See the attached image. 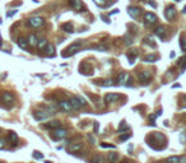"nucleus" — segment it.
Returning a JSON list of instances; mask_svg holds the SVG:
<instances>
[{
	"instance_id": "obj_37",
	"label": "nucleus",
	"mask_w": 186,
	"mask_h": 163,
	"mask_svg": "<svg viewBox=\"0 0 186 163\" xmlns=\"http://www.w3.org/2000/svg\"><path fill=\"white\" fill-rule=\"evenodd\" d=\"M6 145V139H0V149H4Z\"/></svg>"
},
{
	"instance_id": "obj_13",
	"label": "nucleus",
	"mask_w": 186,
	"mask_h": 163,
	"mask_svg": "<svg viewBox=\"0 0 186 163\" xmlns=\"http://www.w3.org/2000/svg\"><path fill=\"white\" fill-rule=\"evenodd\" d=\"M83 149V143H73V144L69 145V152H81Z\"/></svg>"
},
{
	"instance_id": "obj_14",
	"label": "nucleus",
	"mask_w": 186,
	"mask_h": 163,
	"mask_svg": "<svg viewBox=\"0 0 186 163\" xmlns=\"http://www.w3.org/2000/svg\"><path fill=\"white\" fill-rule=\"evenodd\" d=\"M43 51L46 52V55H47V56H50V57H51V56H52V57L55 56V47H54V45H52V43H47Z\"/></svg>"
},
{
	"instance_id": "obj_1",
	"label": "nucleus",
	"mask_w": 186,
	"mask_h": 163,
	"mask_svg": "<svg viewBox=\"0 0 186 163\" xmlns=\"http://www.w3.org/2000/svg\"><path fill=\"white\" fill-rule=\"evenodd\" d=\"M28 24H30L32 28H40L45 24V19L42 17H32L28 19Z\"/></svg>"
},
{
	"instance_id": "obj_45",
	"label": "nucleus",
	"mask_w": 186,
	"mask_h": 163,
	"mask_svg": "<svg viewBox=\"0 0 186 163\" xmlns=\"http://www.w3.org/2000/svg\"><path fill=\"white\" fill-rule=\"evenodd\" d=\"M149 119L152 120V121H153V120H156V115H150V116H149Z\"/></svg>"
},
{
	"instance_id": "obj_21",
	"label": "nucleus",
	"mask_w": 186,
	"mask_h": 163,
	"mask_svg": "<svg viewBox=\"0 0 186 163\" xmlns=\"http://www.w3.org/2000/svg\"><path fill=\"white\" fill-rule=\"evenodd\" d=\"M166 163H181V157L178 155H171L166 159Z\"/></svg>"
},
{
	"instance_id": "obj_23",
	"label": "nucleus",
	"mask_w": 186,
	"mask_h": 163,
	"mask_svg": "<svg viewBox=\"0 0 186 163\" xmlns=\"http://www.w3.org/2000/svg\"><path fill=\"white\" fill-rule=\"evenodd\" d=\"M8 139H9V142L14 143V144H15V143H18V135L14 131H10V133L8 134Z\"/></svg>"
},
{
	"instance_id": "obj_50",
	"label": "nucleus",
	"mask_w": 186,
	"mask_h": 163,
	"mask_svg": "<svg viewBox=\"0 0 186 163\" xmlns=\"http://www.w3.org/2000/svg\"><path fill=\"white\" fill-rule=\"evenodd\" d=\"M0 163H3V162H0Z\"/></svg>"
},
{
	"instance_id": "obj_10",
	"label": "nucleus",
	"mask_w": 186,
	"mask_h": 163,
	"mask_svg": "<svg viewBox=\"0 0 186 163\" xmlns=\"http://www.w3.org/2000/svg\"><path fill=\"white\" fill-rule=\"evenodd\" d=\"M120 98L121 96L117 93H107L105 96V102L106 103H112V102H117Z\"/></svg>"
},
{
	"instance_id": "obj_7",
	"label": "nucleus",
	"mask_w": 186,
	"mask_h": 163,
	"mask_svg": "<svg viewBox=\"0 0 186 163\" xmlns=\"http://www.w3.org/2000/svg\"><path fill=\"white\" fill-rule=\"evenodd\" d=\"M49 116H50V113L45 112V111H34L33 112V117H34V120H37V121H45V120L49 119Z\"/></svg>"
},
{
	"instance_id": "obj_28",
	"label": "nucleus",
	"mask_w": 186,
	"mask_h": 163,
	"mask_svg": "<svg viewBox=\"0 0 186 163\" xmlns=\"http://www.w3.org/2000/svg\"><path fill=\"white\" fill-rule=\"evenodd\" d=\"M136 56H138V50H135V52H129L127 54V59H129L130 64L134 63V60L136 59Z\"/></svg>"
},
{
	"instance_id": "obj_25",
	"label": "nucleus",
	"mask_w": 186,
	"mask_h": 163,
	"mask_svg": "<svg viewBox=\"0 0 186 163\" xmlns=\"http://www.w3.org/2000/svg\"><path fill=\"white\" fill-rule=\"evenodd\" d=\"M18 46L21 47L22 50H27V47H28V42L24 40V38H19V40H18Z\"/></svg>"
},
{
	"instance_id": "obj_39",
	"label": "nucleus",
	"mask_w": 186,
	"mask_h": 163,
	"mask_svg": "<svg viewBox=\"0 0 186 163\" xmlns=\"http://www.w3.org/2000/svg\"><path fill=\"white\" fill-rule=\"evenodd\" d=\"M101 148H115L112 144H105V143H102L101 144Z\"/></svg>"
},
{
	"instance_id": "obj_31",
	"label": "nucleus",
	"mask_w": 186,
	"mask_h": 163,
	"mask_svg": "<svg viewBox=\"0 0 186 163\" xmlns=\"http://www.w3.org/2000/svg\"><path fill=\"white\" fill-rule=\"evenodd\" d=\"M178 64L181 65V69H182V70H185V69H186V56L182 57L180 61H178Z\"/></svg>"
},
{
	"instance_id": "obj_12",
	"label": "nucleus",
	"mask_w": 186,
	"mask_h": 163,
	"mask_svg": "<svg viewBox=\"0 0 186 163\" xmlns=\"http://www.w3.org/2000/svg\"><path fill=\"white\" fill-rule=\"evenodd\" d=\"M69 4L76 12H82L83 10V3H82V0H69Z\"/></svg>"
},
{
	"instance_id": "obj_2",
	"label": "nucleus",
	"mask_w": 186,
	"mask_h": 163,
	"mask_svg": "<svg viewBox=\"0 0 186 163\" xmlns=\"http://www.w3.org/2000/svg\"><path fill=\"white\" fill-rule=\"evenodd\" d=\"M52 136L55 140H63V139H65L66 136H68V130H65V129H55L54 130V133H52Z\"/></svg>"
},
{
	"instance_id": "obj_16",
	"label": "nucleus",
	"mask_w": 186,
	"mask_h": 163,
	"mask_svg": "<svg viewBox=\"0 0 186 163\" xmlns=\"http://www.w3.org/2000/svg\"><path fill=\"white\" fill-rule=\"evenodd\" d=\"M69 103L72 105L73 110H81V108H82V105L79 103V101L76 100V97H73V98H70V100H69Z\"/></svg>"
},
{
	"instance_id": "obj_48",
	"label": "nucleus",
	"mask_w": 186,
	"mask_h": 163,
	"mask_svg": "<svg viewBox=\"0 0 186 163\" xmlns=\"http://www.w3.org/2000/svg\"><path fill=\"white\" fill-rule=\"evenodd\" d=\"M123 163H127V162H123Z\"/></svg>"
},
{
	"instance_id": "obj_5",
	"label": "nucleus",
	"mask_w": 186,
	"mask_h": 163,
	"mask_svg": "<svg viewBox=\"0 0 186 163\" xmlns=\"http://www.w3.org/2000/svg\"><path fill=\"white\" fill-rule=\"evenodd\" d=\"M150 79H152V74H150V72H148V70H144V72H142L139 74V82L142 83V84H148V83L150 82Z\"/></svg>"
},
{
	"instance_id": "obj_20",
	"label": "nucleus",
	"mask_w": 186,
	"mask_h": 163,
	"mask_svg": "<svg viewBox=\"0 0 186 163\" xmlns=\"http://www.w3.org/2000/svg\"><path fill=\"white\" fill-rule=\"evenodd\" d=\"M63 31H65V32H68V33H73L74 32V25H73L72 23H64L63 24Z\"/></svg>"
},
{
	"instance_id": "obj_41",
	"label": "nucleus",
	"mask_w": 186,
	"mask_h": 163,
	"mask_svg": "<svg viewBox=\"0 0 186 163\" xmlns=\"http://www.w3.org/2000/svg\"><path fill=\"white\" fill-rule=\"evenodd\" d=\"M148 3H149L150 6H153V8H157V4H156L154 1H152V0H148Z\"/></svg>"
},
{
	"instance_id": "obj_18",
	"label": "nucleus",
	"mask_w": 186,
	"mask_h": 163,
	"mask_svg": "<svg viewBox=\"0 0 186 163\" xmlns=\"http://www.w3.org/2000/svg\"><path fill=\"white\" fill-rule=\"evenodd\" d=\"M126 78H127V74H126V72H121L120 74H118L116 76V82H117V84H123V83L126 80Z\"/></svg>"
},
{
	"instance_id": "obj_15",
	"label": "nucleus",
	"mask_w": 186,
	"mask_h": 163,
	"mask_svg": "<svg viewBox=\"0 0 186 163\" xmlns=\"http://www.w3.org/2000/svg\"><path fill=\"white\" fill-rule=\"evenodd\" d=\"M1 101L5 102V103H13L14 97H13L12 93H9V92H4V93L1 94Z\"/></svg>"
},
{
	"instance_id": "obj_24",
	"label": "nucleus",
	"mask_w": 186,
	"mask_h": 163,
	"mask_svg": "<svg viewBox=\"0 0 186 163\" xmlns=\"http://www.w3.org/2000/svg\"><path fill=\"white\" fill-rule=\"evenodd\" d=\"M143 60L145 63H154V61L158 60V56H156V55H145Z\"/></svg>"
},
{
	"instance_id": "obj_47",
	"label": "nucleus",
	"mask_w": 186,
	"mask_h": 163,
	"mask_svg": "<svg viewBox=\"0 0 186 163\" xmlns=\"http://www.w3.org/2000/svg\"><path fill=\"white\" fill-rule=\"evenodd\" d=\"M182 13H184V14H185V13H186V5L184 6V9H182Z\"/></svg>"
},
{
	"instance_id": "obj_33",
	"label": "nucleus",
	"mask_w": 186,
	"mask_h": 163,
	"mask_svg": "<svg viewBox=\"0 0 186 163\" xmlns=\"http://www.w3.org/2000/svg\"><path fill=\"white\" fill-rule=\"evenodd\" d=\"M94 49H97L99 51H107L108 47L106 46V45H97V46H94Z\"/></svg>"
},
{
	"instance_id": "obj_35",
	"label": "nucleus",
	"mask_w": 186,
	"mask_h": 163,
	"mask_svg": "<svg viewBox=\"0 0 186 163\" xmlns=\"http://www.w3.org/2000/svg\"><path fill=\"white\" fill-rule=\"evenodd\" d=\"M87 139H88V142L91 143V144H94V143H96V138L92 135V134H88V135H87Z\"/></svg>"
},
{
	"instance_id": "obj_17",
	"label": "nucleus",
	"mask_w": 186,
	"mask_h": 163,
	"mask_svg": "<svg viewBox=\"0 0 186 163\" xmlns=\"http://www.w3.org/2000/svg\"><path fill=\"white\" fill-rule=\"evenodd\" d=\"M27 42H28V45H30V46L36 47L37 43H38V38L36 37V34H30V36H28Z\"/></svg>"
},
{
	"instance_id": "obj_27",
	"label": "nucleus",
	"mask_w": 186,
	"mask_h": 163,
	"mask_svg": "<svg viewBox=\"0 0 186 163\" xmlns=\"http://www.w3.org/2000/svg\"><path fill=\"white\" fill-rule=\"evenodd\" d=\"M47 43H49V42H47V40H45V38H42V40H38L37 47H38L40 50H45V47H46Z\"/></svg>"
},
{
	"instance_id": "obj_44",
	"label": "nucleus",
	"mask_w": 186,
	"mask_h": 163,
	"mask_svg": "<svg viewBox=\"0 0 186 163\" xmlns=\"http://www.w3.org/2000/svg\"><path fill=\"white\" fill-rule=\"evenodd\" d=\"M181 142H184V140H186V135H185V134H181Z\"/></svg>"
},
{
	"instance_id": "obj_34",
	"label": "nucleus",
	"mask_w": 186,
	"mask_h": 163,
	"mask_svg": "<svg viewBox=\"0 0 186 163\" xmlns=\"http://www.w3.org/2000/svg\"><path fill=\"white\" fill-rule=\"evenodd\" d=\"M33 157L37 158V159H42V158H43V154H42V153H40L38 151H34V152H33Z\"/></svg>"
},
{
	"instance_id": "obj_11",
	"label": "nucleus",
	"mask_w": 186,
	"mask_h": 163,
	"mask_svg": "<svg viewBox=\"0 0 186 163\" xmlns=\"http://www.w3.org/2000/svg\"><path fill=\"white\" fill-rule=\"evenodd\" d=\"M127 13H129V15L131 18H138L140 15V13H142V9L138 8V6H129L127 8Z\"/></svg>"
},
{
	"instance_id": "obj_32",
	"label": "nucleus",
	"mask_w": 186,
	"mask_h": 163,
	"mask_svg": "<svg viewBox=\"0 0 186 163\" xmlns=\"http://www.w3.org/2000/svg\"><path fill=\"white\" fill-rule=\"evenodd\" d=\"M102 85H103V87H111V85H114V80H112V79H107L106 82L102 83Z\"/></svg>"
},
{
	"instance_id": "obj_19",
	"label": "nucleus",
	"mask_w": 186,
	"mask_h": 163,
	"mask_svg": "<svg viewBox=\"0 0 186 163\" xmlns=\"http://www.w3.org/2000/svg\"><path fill=\"white\" fill-rule=\"evenodd\" d=\"M165 27H163V25H158V27L156 28L154 30V33L157 34V36H158L159 38H163L165 37Z\"/></svg>"
},
{
	"instance_id": "obj_9",
	"label": "nucleus",
	"mask_w": 186,
	"mask_h": 163,
	"mask_svg": "<svg viewBox=\"0 0 186 163\" xmlns=\"http://www.w3.org/2000/svg\"><path fill=\"white\" fill-rule=\"evenodd\" d=\"M57 105H59L60 110H63L64 112H72L73 111V107H72V105L69 103V101H59Z\"/></svg>"
},
{
	"instance_id": "obj_22",
	"label": "nucleus",
	"mask_w": 186,
	"mask_h": 163,
	"mask_svg": "<svg viewBox=\"0 0 186 163\" xmlns=\"http://www.w3.org/2000/svg\"><path fill=\"white\" fill-rule=\"evenodd\" d=\"M117 158H118V155H117V153H108V155H107V161L108 163H116L117 161Z\"/></svg>"
},
{
	"instance_id": "obj_38",
	"label": "nucleus",
	"mask_w": 186,
	"mask_h": 163,
	"mask_svg": "<svg viewBox=\"0 0 186 163\" xmlns=\"http://www.w3.org/2000/svg\"><path fill=\"white\" fill-rule=\"evenodd\" d=\"M129 138H130V134H125V135L120 136V140H121V142H124V140H127Z\"/></svg>"
},
{
	"instance_id": "obj_8",
	"label": "nucleus",
	"mask_w": 186,
	"mask_h": 163,
	"mask_svg": "<svg viewBox=\"0 0 186 163\" xmlns=\"http://www.w3.org/2000/svg\"><path fill=\"white\" fill-rule=\"evenodd\" d=\"M61 126V122L59 120H50L49 122H46L43 125L45 129H50V130H55V129H59Z\"/></svg>"
},
{
	"instance_id": "obj_43",
	"label": "nucleus",
	"mask_w": 186,
	"mask_h": 163,
	"mask_svg": "<svg viewBox=\"0 0 186 163\" xmlns=\"http://www.w3.org/2000/svg\"><path fill=\"white\" fill-rule=\"evenodd\" d=\"M15 13H17V10H14V12H9V13H8V17H12V15H14Z\"/></svg>"
},
{
	"instance_id": "obj_6",
	"label": "nucleus",
	"mask_w": 186,
	"mask_h": 163,
	"mask_svg": "<svg viewBox=\"0 0 186 163\" xmlns=\"http://www.w3.org/2000/svg\"><path fill=\"white\" fill-rule=\"evenodd\" d=\"M165 17H166V19H168V21H172V19L176 17V9L174 5H168L167 8H166Z\"/></svg>"
},
{
	"instance_id": "obj_26",
	"label": "nucleus",
	"mask_w": 186,
	"mask_h": 163,
	"mask_svg": "<svg viewBox=\"0 0 186 163\" xmlns=\"http://www.w3.org/2000/svg\"><path fill=\"white\" fill-rule=\"evenodd\" d=\"M91 163H105V158L102 157L101 154H96L94 157L92 158V162Z\"/></svg>"
},
{
	"instance_id": "obj_29",
	"label": "nucleus",
	"mask_w": 186,
	"mask_h": 163,
	"mask_svg": "<svg viewBox=\"0 0 186 163\" xmlns=\"http://www.w3.org/2000/svg\"><path fill=\"white\" fill-rule=\"evenodd\" d=\"M180 47L184 52H186V38H184V37L180 38Z\"/></svg>"
},
{
	"instance_id": "obj_40",
	"label": "nucleus",
	"mask_w": 186,
	"mask_h": 163,
	"mask_svg": "<svg viewBox=\"0 0 186 163\" xmlns=\"http://www.w3.org/2000/svg\"><path fill=\"white\" fill-rule=\"evenodd\" d=\"M94 3L97 5H103V3H105V0H94Z\"/></svg>"
},
{
	"instance_id": "obj_3",
	"label": "nucleus",
	"mask_w": 186,
	"mask_h": 163,
	"mask_svg": "<svg viewBox=\"0 0 186 163\" xmlns=\"http://www.w3.org/2000/svg\"><path fill=\"white\" fill-rule=\"evenodd\" d=\"M144 23L148 24V25L157 23V15L154 13H150V12L144 13Z\"/></svg>"
},
{
	"instance_id": "obj_4",
	"label": "nucleus",
	"mask_w": 186,
	"mask_h": 163,
	"mask_svg": "<svg viewBox=\"0 0 186 163\" xmlns=\"http://www.w3.org/2000/svg\"><path fill=\"white\" fill-rule=\"evenodd\" d=\"M81 46H82V43L79 42H75V43H73V45H70V46L66 49L65 51H69V52H65V54H61V55L64 56V57H69L72 54H74V52H76V50H79L81 49Z\"/></svg>"
},
{
	"instance_id": "obj_36",
	"label": "nucleus",
	"mask_w": 186,
	"mask_h": 163,
	"mask_svg": "<svg viewBox=\"0 0 186 163\" xmlns=\"http://www.w3.org/2000/svg\"><path fill=\"white\" fill-rule=\"evenodd\" d=\"M144 42H145V43H148L149 46H152V47H156V43H154V42H150V37L144 38Z\"/></svg>"
},
{
	"instance_id": "obj_42",
	"label": "nucleus",
	"mask_w": 186,
	"mask_h": 163,
	"mask_svg": "<svg viewBox=\"0 0 186 163\" xmlns=\"http://www.w3.org/2000/svg\"><path fill=\"white\" fill-rule=\"evenodd\" d=\"M98 127H99V125H98L97 121H96L94 122V133H98Z\"/></svg>"
},
{
	"instance_id": "obj_49",
	"label": "nucleus",
	"mask_w": 186,
	"mask_h": 163,
	"mask_svg": "<svg viewBox=\"0 0 186 163\" xmlns=\"http://www.w3.org/2000/svg\"><path fill=\"white\" fill-rule=\"evenodd\" d=\"M177 1H180V0H177Z\"/></svg>"
},
{
	"instance_id": "obj_46",
	"label": "nucleus",
	"mask_w": 186,
	"mask_h": 163,
	"mask_svg": "<svg viewBox=\"0 0 186 163\" xmlns=\"http://www.w3.org/2000/svg\"><path fill=\"white\" fill-rule=\"evenodd\" d=\"M178 87H180L178 84H174V85H172V88H178Z\"/></svg>"
},
{
	"instance_id": "obj_30",
	"label": "nucleus",
	"mask_w": 186,
	"mask_h": 163,
	"mask_svg": "<svg viewBox=\"0 0 186 163\" xmlns=\"http://www.w3.org/2000/svg\"><path fill=\"white\" fill-rule=\"evenodd\" d=\"M75 97H76V100L79 101V103H81L82 106H87V101H85L84 97H82V96H75Z\"/></svg>"
}]
</instances>
